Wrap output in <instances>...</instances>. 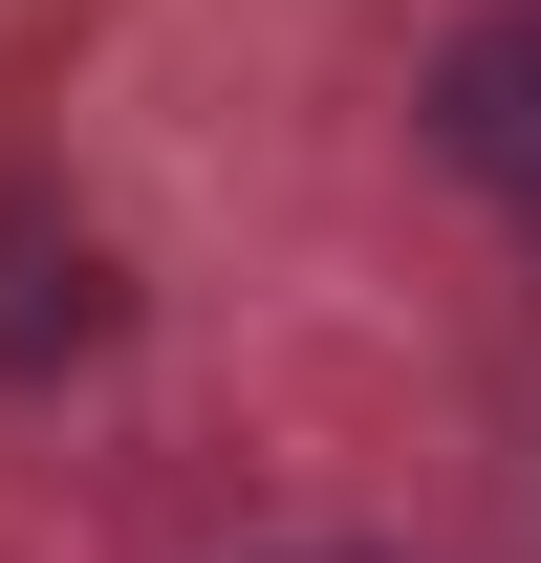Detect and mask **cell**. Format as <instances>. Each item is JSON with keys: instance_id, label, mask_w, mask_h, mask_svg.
Instances as JSON below:
<instances>
[{"instance_id": "obj_2", "label": "cell", "mask_w": 541, "mask_h": 563, "mask_svg": "<svg viewBox=\"0 0 541 563\" xmlns=\"http://www.w3.org/2000/svg\"><path fill=\"white\" fill-rule=\"evenodd\" d=\"M109 325H131L109 239H87L66 196H0V390H66V368H109Z\"/></svg>"}, {"instance_id": "obj_1", "label": "cell", "mask_w": 541, "mask_h": 563, "mask_svg": "<svg viewBox=\"0 0 541 563\" xmlns=\"http://www.w3.org/2000/svg\"><path fill=\"white\" fill-rule=\"evenodd\" d=\"M411 131H433V174H476V196L541 217V0H476L433 44V87H411Z\"/></svg>"}, {"instance_id": "obj_3", "label": "cell", "mask_w": 541, "mask_h": 563, "mask_svg": "<svg viewBox=\"0 0 541 563\" xmlns=\"http://www.w3.org/2000/svg\"><path fill=\"white\" fill-rule=\"evenodd\" d=\"M281 563H390V542H281Z\"/></svg>"}]
</instances>
